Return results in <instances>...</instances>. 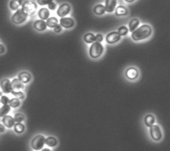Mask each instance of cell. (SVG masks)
<instances>
[{
    "mask_svg": "<svg viewBox=\"0 0 170 151\" xmlns=\"http://www.w3.org/2000/svg\"><path fill=\"white\" fill-rule=\"evenodd\" d=\"M152 33V29L149 25L143 24L140 27L135 29L132 33V38L135 41L142 40L148 38Z\"/></svg>",
    "mask_w": 170,
    "mask_h": 151,
    "instance_id": "cell-1",
    "label": "cell"
},
{
    "mask_svg": "<svg viewBox=\"0 0 170 151\" xmlns=\"http://www.w3.org/2000/svg\"><path fill=\"white\" fill-rule=\"evenodd\" d=\"M103 50H104V47L101 44V42H95V43H92L91 46L89 54L92 58H97L103 53Z\"/></svg>",
    "mask_w": 170,
    "mask_h": 151,
    "instance_id": "cell-2",
    "label": "cell"
},
{
    "mask_svg": "<svg viewBox=\"0 0 170 151\" xmlns=\"http://www.w3.org/2000/svg\"><path fill=\"white\" fill-rule=\"evenodd\" d=\"M27 16L28 15L23 11V9H18L12 15L11 19H12V22L15 24H20L26 20Z\"/></svg>",
    "mask_w": 170,
    "mask_h": 151,
    "instance_id": "cell-3",
    "label": "cell"
},
{
    "mask_svg": "<svg viewBox=\"0 0 170 151\" xmlns=\"http://www.w3.org/2000/svg\"><path fill=\"white\" fill-rule=\"evenodd\" d=\"M45 144L44 135H37L32 141V147L34 150H40Z\"/></svg>",
    "mask_w": 170,
    "mask_h": 151,
    "instance_id": "cell-4",
    "label": "cell"
},
{
    "mask_svg": "<svg viewBox=\"0 0 170 151\" xmlns=\"http://www.w3.org/2000/svg\"><path fill=\"white\" fill-rule=\"evenodd\" d=\"M150 135L154 141H160L162 137L161 130L158 125H152L150 127Z\"/></svg>",
    "mask_w": 170,
    "mask_h": 151,
    "instance_id": "cell-5",
    "label": "cell"
},
{
    "mask_svg": "<svg viewBox=\"0 0 170 151\" xmlns=\"http://www.w3.org/2000/svg\"><path fill=\"white\" fill-rule=\"evenodd\" d=\"M23 11L25 12L27 15H32L33 14L35 11H36V8H37V4L33 2V1H27L24 5L22 6Z\"/></svg>",
    "mask_w": 170,
    "mask_h": 151,
    "instance_id": "cell-6",
    "label": "cell"
},
{
    "mask_svg": "<svg viewBox=\"0 0 170 151\" xmlns=\"http://www.w3.org/2000/svg\"><path fill=\"white\" fill-rule=\"evenodd\" d=\"M24 88V85L18 78L13 79L11 81V89L14 92H20Z\"/></svg>",
    "mask_w": 170,
    "mask_h": 151,
    "instance_id": "cell-7",
    "label": "cell"
},
{
    "mask_svg": "<svg viewBox=\"0 0 170 151\" xmlns=\"http://www.w3.org/2000/svg\"><path fill=\"white\" fill-rule=\"evenodd\" d=\"M0 87H1V89L3 91V93H11V91H12V89H11V82L8 79L3 80L1 81Z\"/></svg>",
    "mask_w": 170,
    "mask_h": 151,
    "instance_id": "cell-8",
    "label": "cell"
},
{
    "mask_svg": "<svg viewBox=\"0 0 170 151\" xmlns=\"http://www.w3.org/2000/svg\"><path fill=\"white\" fill-rule=\"evenodd\" d=\"M71 12V7H70V5L68 4H61L59 7H58V11H57V14L59 16V17H65L66 15H67L69 12Z\"/></svg>",
    "mask_w": 170,
    "mask_h": 151,
    "instance_id": "cell-9",
    "label": "cell"
},
{
    "mask_svg": "<svg viewBox=\"0 0 170 151\" xmlns=\"http://www.w3.org/2000/svg\"><path fill=\"white\" fill-rule=\"evenodd\" d=\"M120 35L119 34V33L113 32V33H110L109 34L106 36V42L109 44H113L116 43L118 41L120 40Z\"/></svg>",
    "mask_w": 170,
    "mask_h": 151,
    "instance_id": "cell-10",
    "label": "cell"
},
{
    "mask_svg": "<svg viewBox=\"0 0 170 151\" xmlns=\"http://www.w3.org/2000/svg\"><path fill=\"white\" fill-rule=\"evenodd\" d=\"M59 23L62 27H65V28H72L74 25L73 19L71 18H66V17H62L59 20Z\"/></svg>",
    "mask_w": 170,
    "mask_h": 151,
    "instance_id": "cell-11",
    "label": "cell"
},
{
    "mask_svg": "<svg viewBox=\"0 0 170 151\" xmlns=\"http://www.w3.org/2000/svg\"><path fill=\"white\" fill-rule=\"evenodd\" d=\"M2 121H3V124L5 126V128H13L14 125H15V120H14V118L11 116V115H4V116L3 117Z\"/></svg>",
    "mask_w": 170,
    "mask_h": 151,
    "instance_id": "cell-12",
    "label": "cell"
},
{
    "mask_svg": "<svg viewBox=\"0 0 170 151\" xmlns=\"http://www.w3.org/2000/svg\"><path fill=\"white\" fill-rule=\"evenodd\" d=\"M138 74H139V73L135 67H130L126 71V76L127 77V79H129L131 81H134V80L137 79Z\"/></svg>",
    "mask_w": 170,
    "mask_h": 151,
    "instance_id": "cell-13",
    "label": "cell"
},
{
    "mask_svg": "<svg viewBox=\"0 0 170 151\" xmlns=\"http://www.w3.org/2000/svg\"><path fill=\"white\" fill-rule=\"evenodd\" d=\"M117 1L116 0H106V11L107 12H113V10L115 9Z\"/></svg>",
    "mask_w": 170,
    "mask_h": 151,
    "instance_id": "cell-14",
    "label": "cell"
},
{
    "mask_svg": "<svg viewBox=\"0 0 170 151\" xmlns=\"http://www.w3.org/2000/svg\"><path fill=\"white\" fill-rule=\"evenodd\" d=\"M46 22H45L44 20L42 19H39V20H36L35 23H34V27L37 31L38 32H42V31H45L46 29Z\"/></svg>",
    "mask_w": 170,
    "mask_h": 151,
    "instance_id": "cell-15",
    "label": "cell"
},
{
    "mask_svg": "<svg viewBox=\"0 0 170 151\" xmlns=\"http://www.w3.org/2000/svg\"><path fill=\"white\" fill-rule=\"evenodd\" d=\"M18 79L24 84V83H28L31 81V75L26 73V72H22L18 74Z\"/></svg>",
    "mask_w": 170,
    "mask_h": 151,
    "instance_id": "cell-16",
    "label": "cell"
},
{
    "mask_svg": "<svg viewBox=\"0 0 170 151\" xmlns=\"http://www.w3.org/2000/svg\"><path fill=\"white\" fill-rule=\"evenodd\" d=\"M50 16V12H49V10L46 9V8H42L39 10L38 12V17L40 18V19L42 20H45L49 18Z\"/></svg>",
    "mask_w": 170,
    "mask_h": 151,
    "instance_id": "cell-17",
    "label": "cell"
},
{
    "mask_svg": "<svg viewBox=\"0 0 170 151\" xmlns=\"http://www.w3.org/2000/svg\"><path fill=\"white\" fill-rule=\"evenodd\" d=\"M11 110V106L9 104H5L0 107V117H4Z\"/></svg>",
    "mask_w": 170,
    "mask_h": 151,
    "instance_id": "cell-18",
    "label": "cell"
},
{
    "mask_svg": "<svg viewBox=\"0 0 170 151\" xmlns=\"http://www.w3.org/2000/svg\"><path fill=\"white\" fill-rule=\"evenodd\" d=\"M115 13L117 16H125L127 14V9L123 5H120L116 8Z\"/></svg>",
    "mask_w": 170,
    "mask_h": 151,
    "instance_id": "cell-19",
    "label": "cell"
},
{
    "mask_svg": "<svg viewBox=\"0 0 170 151\" xmlns=\"http://www.w3.org/2000/svg\"><path fill=\"white\" fill-rule=\"evenodd\" d=\"M58 24V19L56 18H48L47 19V21H46V25L50 28H54Z\"/></svg>",
    "mask_w": 170,
    "mask_h": 151,
    "instance_id": "cell-20",
    "label": "cell"
},
{
    "mask_svg": "<svg viewBox=\"0 0 170 151\" xmlns=\"http://www.w3.org/2000/svg\"><path fill=\"white\" fill-rule=\"evenodd\" d=\"M45 144L48 146V147H55L57 144H58V141L55 137H48L47 139H45Z\"/></svg>",
    "mask_w": 170,
    "mask_h": 151,
    "instance_id": "cell-21",
    "label": "cell"
},
{
    "mask_svg": "<svg viewBox=\"0 0 170 151\" xmlns=\"http://www.w3.org/2000/svg\"><path fill=\"white\" fill-rule=\"evenodd\" d=\"M13 128H14V131H15L17 134H22L23 132L24 131V129H25L24 125L22 124L21 122H17V123L14 125Z\"/></svg>",
    "mask_w": 170,
    "mask_h": 151,
    "instance_id": "cell-22",
    "label": "cell"
},
{
    "mask_svg": "<svg viewBox=\"0 0 170 151\" xmlns=\"http://www.w3.org/2000/svg\"><path fill=\"white\" fill-rule=\"evenodd\" d=\"M154 121H155V119L152 115H148L145 117V124L147 125V127H151L152 125H154Z\"/></svg>",
    "mask_w": 170,
    "mask_h": 151,
    "instance_id": "cell-23",
    "label": "cell"
},
{
    "mask_svg": "<svg viewBox=\"0 0 170 151\" xmlns=\"http://www.w3.org/2000/svg\"><path fill=\"white\" fill-rule=\"evenodd\" d=\"M94 13L97 14V15H103L105 12H106V8L104 5L102 4H98L94 7Z\"/></svg>",
    "mask_w": 170,
    "mask_h": 151,
    "instance_id": "cell-24",
    "label": "cell"
},
{
    "mask_svg": "<svg viewBox=\"0 0 170 151\" xmlns=\"http://www.w3.org/2000/svg\"><path fill=\"white\" fill-rule=\"evenodd\" d=\"M139 24H140V21H139V19H133V20L129 23V30H130L131 32H134L135 29L138 28Z\"/></svg>",
    "mask_w": 170,
    "mask_h": 151,
    "instance_id": "cell-25",
    "label": "cell"
},
{
    "mask_svg": "<svg viewBox=\"0 0 170 151\" xmlns=\"http://www.w3.org/2000/svg\"><path fill=\"white\" fill-rule=\"evenodd\" d=\"M9 105L11 106V107H13V108H17V107H19V105H20V101H19V99H18V98H12L11 100H10V101H9Z\"/></svg>",
    "mask_w": 170,
    "mask_h": 151,
    "instance_id": "cell-26",
    "label": "cell"
},
{
    "mask_svg": "<svg viewBox=\"0 0 170 151\" xmlns=\"http://www.w3.org/2000/svg\"><path fill=\"white\" fill-rule=\"evenodd\" d=\"M84 39L86 43H93L95 41V36L92 34V33H86V34L84 36Z\"/></svg>",
    "mask_w": 170,
    "mask_h": 151,
    "instance_id": "cell-27",
    "label": "cell"
},
{
    "mask_svg": "<svg viewBox=\"0 0 170 151\" xmlns=\"http://www.w3.org/2000/svg\"><path fill=\"white\" fill-rule=\"evenodd\" d=\"M9 5H10V8H11V10H13V11H17L20 7V4L16 0H11V2H10V4H9Z\"/></svg>",
    "mask_w": 170,
    "mask_h": 151,
    "instance_id": "cell-28",
    "label": "cell"
},
{
    "mask_svg": "<svg viewBox=\"0 0 170 151\" xmlns=\"http://www.w3.org/2000/svg\"><path fill=\"white\" fill-rule=\"evenodd\" d=\"M14 120H15V122H22L24 120V115L21 113H18L14 115Z\"/></svg>",
    "mask_w": 170,
    "mask_h": 151,
    "instance_id": "cell-29",
    "label": "cell"
},
{
    "mask_svg": "<svg viewBox=\"0 0 170 151\" xmlns=\"http://www.w3.org/2000/svg\"><path fill=\"white\" fill-rule=\"evenodd\" d=\"M118 33L120 36H124V35L127 34L128 33V29L126 27V26H120L119 29H118Z\"/></svg>",
    "mask_w": 170,
    "mask_h": 151,
    "instance_id": "cell-30",
    "label": "cell"
},
{
    "mask_svg": "<svg viewBox=\"0 0 170 151\" xmlns=\"http://www.w3.org/2000/svg\"><path fill=\"white\" fill-rule=\"evenodd\" d=\"M11 94L13 95V96H15L16 98H18V99H21L23 100L24 98V94L23 93V92H14V91H11Z\"/></svg>",
    "mask_w": 170,
    "mask_h": 151,
    "instance_id": "cell-31",
    "label": "cell"
},
{
    "mask_svg": "<svg viewBox=\"0 0 170 151\" xmlns=\"http://www.w3.org/2000/svg\"><path fill=\"white\" fill-rule=\"evenodd\" d=\"M9 101H10V99H9L6 95H1V98H0V103H2L3 105L9 104Z\"/></svg>",
    "mask_w": 170,
    "mask_h": 151,
    "instance_id": "cell-32",
    "label": "cell"
},
{
    "mask_svg": "<svg viewBox=\"0 0 170 151\" xmlns=\"http://www.w3.org/2000/svg\"><path fill=\"white\" fill-rule=\"evenodd\" d=\"M51 2H52V0H38V4L39 5H46Z\"/></svg>",
    "mask_w": 170,
    "mask_h": 151,
    "instance_id": "cell-33",
    "label": "cell"
},
{
    "mask_svg": "<svg viewBox=\"0 0 170 151\" xmlns=\"http://www.w3.org/2000/svg\"><path fill=\"white\" fill-rule=\"evenodd\" d=\"M47 5H48V8H49L50 10H52V11L55 10L57 7L56 4H55V3H53V2H51V3H50V4H48Z\"/></svg>",
    "mask_w": 170,
    "mask_h": 151,
    "instance_id": "cell-34",
    "label": "cell"
},
{
    "mask_svg": "<svg viewBox=\"0 0 170 151\" xmlns=\"http://www.w3.org/2000/svg\"><path fill=\"white\" fill-rule=\"evenodd\" d=\"M102 40H103V36L101 34H97L95 36V41L96 42H101Z\"/></svg>",
    "mask_w": 170,
    "mask_h": 151,
    "instance_id": "cell-35",
    "label": "cell"
},
{
    "mask_svg": "<svg viewBox=\"0 0 170 151\" xmlns=\"http://www.w3.org/2000/svg\"><path fill=\"white\" fill-rule=\"evenodd\" d=\"M62 31V26L60 24H57L56 26L54 27V32L55 33H60Z\"/></svg>",
    "mask_w": 170,
    "mask_h": 151,
    "instance_id": "cell-36",
    "label": "cell"
},
{
    "mask_svg": "<svg viewBox=\"0 0 170 151\" xmlns=\"http://www.w3.org/2000/svg\"><path fill=\"white\" fill-rule=\"evenodd\" d=\"M16 1H18V4H20V6H23L28 0H16Z\"/></svg>",
    "mask_w": 170,
    "mask_h": 151,
    "instance_id": "cell-37",
    "label": "cell"
},
{
    "mask_svg": "<svg viewBox=\"0 0 170 151\" xmlns=\"http://www.w3.org/2000/svg\"><path fill=\"white\" fill-rule=\"evenodd\" d=\"M5 131V126L4 124H1L0 123V133H3Z\"/></svg>",
    "mask_w": 170,
    "mask_h": 151,
    "instance_id": "cell-38",
    "label": "cell"
},
{
    "mask_svg": "<svg viewBox=\"0 0 170 151\" xmlns=\"http://www.w3.org/2000/svg\"><path fill=\"white\" fill-rule=\"evenodd\" d=\"M4 51H5L4 47L3 45H1V44H0V54H1V53H4Z\"/></svg>",
    "mask_w": 170,
    "mask_h": 151,
    "instance_id": "cell-39",
    "label": "cell"
},
{
    "mask_svg": "<svg viewBox=\"0 0 170 151\" xmlns=\"http://www.w3.org/2000/svg\"><path fill=\"white\" fill-rule=\"evenodd\" d=\"M126 2H127V3H131V2H134L135 0H125Z\"/></svg>",
    "mask_w": 170,
    "mask_h": 151,
    "instance_id": "cell-40",
    "label": "cell"
},
{
    "mask_svg": "<svg viewBox=\"0 0 170 151\" xmlns=\"http://www.w3.org/2000/svg\"><path fill=\"white\" fill-rule=\"evenodd\" d=\"M1 95H2V93H1V92H0V96H1Z\"/></svg>",
    "mask_w": 170,
    "mask_h": 151,
    "instance_id": "cell-41",
    "label": "cell"
}]
</instances>
